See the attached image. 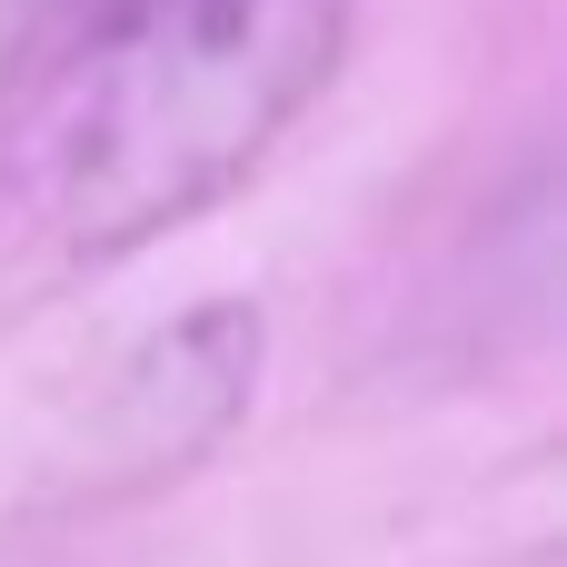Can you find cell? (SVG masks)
<instances>
[{"label":"cell","instance_id":"cell-1","mask_svg":"<svg viewBox=\"0 0 567 567\" xmlns=\"http://www.w3.org/2000/svg\"><path fill=\"white\" fill-rule=\"evenodd\" d=\"M359 0H100L0 90V329L209 219L339 80Z\"/></svg>","mask_w":567,"mask_h":567},{"label":"cell","instance_id":"cell-2","mask_svg":"<svg viewBox=\"0 0 567 567\" xmlns=\"http://www.w3.org/2000/svg\"><path fill=\"white\" fill-rule=\"evenodd\" d=\"M259 389V309L209 299L189 319H169L159 339L130 349V369L100 389L90 409V488H159L179 478L199 449H219L239 429Z\"/></svg>","mask_w":567,"mask_h":567}]
</instances>
